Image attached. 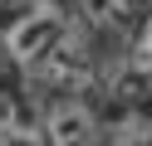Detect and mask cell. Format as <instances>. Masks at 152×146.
Instances as JSON below:
<instances>
[{
  "label": "cell",
  "mask_w": 152,
  "mask_h": 146,
  "mask_svg": "<svg viewBox=\"0 0 152 146\" xmlns=\"http://www.w3.org/2000/svg\"><path fill=\"white\" fill-rule=\"evenodd\" d=\"M15 127H20V117H15V102L0 93V132H15Z\"/></svg>",
  "instance_id": "obj_6"
},
{
  "label": "cell",
  "mask_w": 152,
  "mask_h": 146,
  "mask_svg": "<svg viewBox=\"0 0 152 146\" xmlns=\"http://www.w3.org/2000/svg\"><path fill=\"white\" fill-rule=\"evenodd\" d=\"M0 5H25V0H0Z\"/></svg>",
  "instance_id": "obj_7"
},
{
  "label": "cell",
  "mask_w": 152,
  "mask_h": 146,
  "mask_svg": "<svg viewBox=\"0 0 152 146\" xmlns=\"http://www.w3.org/2000/svg\"><path fill=\"white\" fill-rule=\"evenodd\" d=\"M123 5H128V0H79V10H83L88 24H113V19L123 15Z\"/></svg>",
  "instance_id": "obj_3"
},
{
  "label": "cell",
  "mask_w": 152,
  "mask_h": 146,
  "mask_svg": "<svg viewBox=\"0 0 152 146\" xmlns=\"http://www.w3.org/2000/svg\"><path fill=\"white\" fill-rule=\"evenodd\" d=\"M132 68H137L142 78H152V15H147V24H142L137 44H132Z\"/></svg>",
  "instance_id": "obj_4"
},
{
  "label": "cell",
  "mask_w": 152,
  "mask_h": 146,
  "mask_svg": "<svg viewBox=\"0 0 152 146\" xmlns=\"http://www.w3.org/2000/svg\"><path fill=\"white\" fill-rule=\"evenodd\" d=\"M64 39H69V19H64V10L54 5V0H39L30 15H20V19L10 24L5 49H10L15 63H39V58L54 54Z\"/></svg>",
  "instance_id": "obj_1"
},
{
  "label": "cell",
  "mask_w": 152,
  "mask_h": 146,
  "mask_svg": "<svg viewBox=\"0 0 152 146\" xmlns=\"http://www.w3.org/2000/svg\"><path fill=\"white\" fill-rule=\"evenodd\" d=\"M0 146H44L34 132H25V127H15V132H0Z\"/></svg>",
  "instance_id": "obj_5"
},
{
  "label": "cell",
  "mask_w": 152,
  "mask_h": 146,
  "mask_svg": "<svg viewBox=\"0 0 152 146\" xmlns=\"http://www.w3.org/2000/svg\"><path fill=\"white\" fill-rule=\"evenodd\" d=\"M44 132H49V146H98V122H93V112L83 102L49 107Z\"/></svg>",
  "instance_id": "obj_2"
}]
</instances>
